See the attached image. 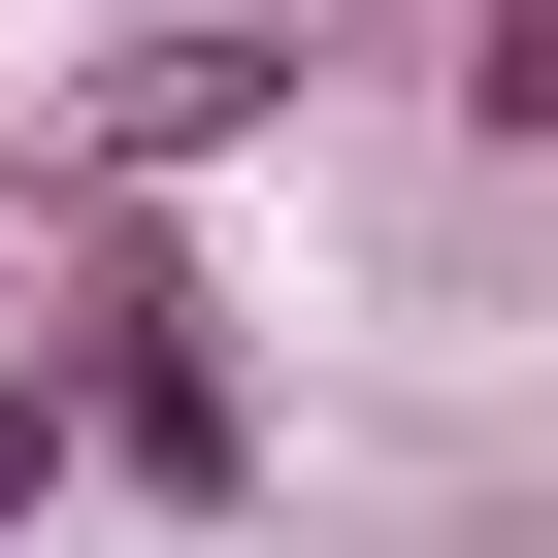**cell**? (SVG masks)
I'll return each instance as SVG.
<instances>
[{"mask_svg": "<svg viewBox=\"0 0 558 558\" xmlns=\"http://www.w3.org/2000/svg\"><path fill=\"white\" fill-rule=\"evenodd\" d=\"M34 395H66V493H165V525L263 493V362L197 296V230H99V362H34Z\"/></svg>", "mask_w": 558, "mask_h": 558, "instance_id": "obj_1", "label": "cell"}, {"mask_svg": "<svg viewBox=\"0 0 558 558\" xmlns=\"http://www.w3.org/2000/svg\"><path fill=\"white\" fill-rule=\"evenodd\" d=\"M34 525H66V395L0 362V558H34Z\"/></svg>", "mask_w": 558, "mask_h": 558, "instance_id": "obj_2", "label": "cell"}]
</instances>
